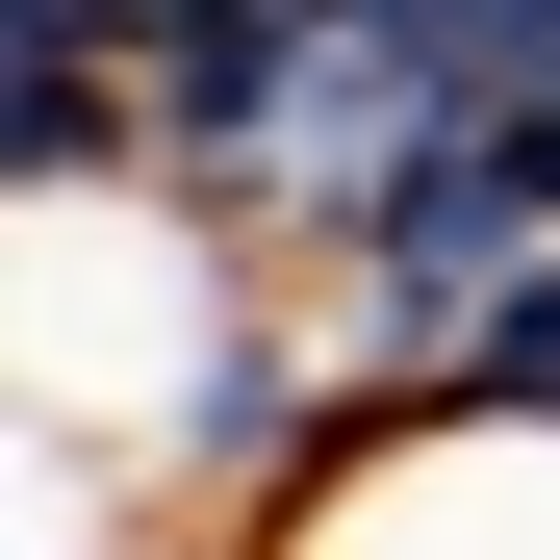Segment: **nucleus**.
I'll list each match as a JSON object with an SVG mask.
<instances>
[{
	"instance_id": "f257e3e1",
	"label": "nucleus",
	"mask_w": 560,
	"mask_h": 560,
	"mask_svg": "<svg viewBox=\"0 0 560 560\" xmlns=\"http://www.w3.org/2000/svg\"><path fill=\"white\" fill-rule=\"evenodd\" d=\"M255 306H280V255L178 178H0V433H77L153 485Z\"/></svg>"
},
{
	"instance_id": "f03ea898",
	"label": "nucleus",
	"mask_w": 560,
	"mask_h": 560,
	"mask_svg": "<svg viewBox=\"0 0 560 560\" xmlns=\"http://www.w3.org/2000/svg\"><path fill=\"white\" fill-rule=\"evenodd\" d=\"M230 560H560V408L383 383V408H357V433H331Z\"/></svg>"
},
{
	"instance_id": "7ed1b4c3",
	"label": "nucleus",
	"mask_w": 560,
	"mask_h": 560,
	"mask_svg": "<svg viewBox=\"0 0 560 560\" xmlns=\"http://www.w3.org/2000/svg\"><path fill=\"white\" fill-rule=\"evenodd\" d=\"M458 383H485V408H560V255L510 280V306H485V331H458Z\"/></svg>"
}]
</instances>
